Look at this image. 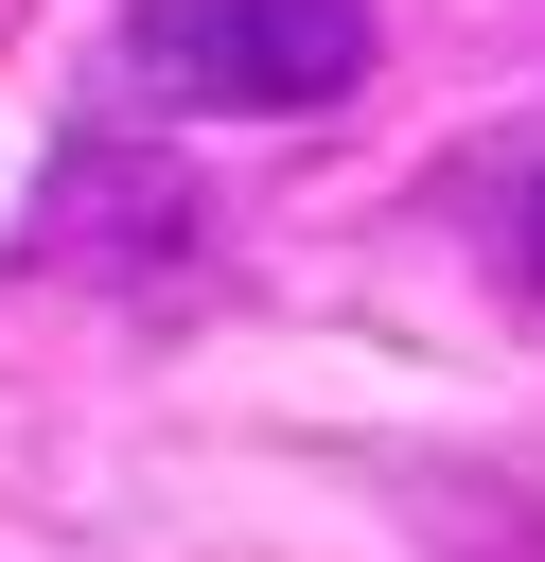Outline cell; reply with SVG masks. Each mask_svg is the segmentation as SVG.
Here are the masks:
<instances>
[{
  "label": "cell",
  "instance_id": "cell-1",
  "mask_svg": "<svg viewBox=\"0 0 545 562\" xmlns=\"http://www.w3.org/2000/svg\"><path fill=\"white\" fill-rule=\"evenodd\" d=\"M387 53L369 0H123V88L176 123H316Z\"/></svg>",
  "mask_w": 545,
  "mask_h": 562
},
{
  "label": "cell",
  "instance_id": "cell-2",
  "mask_svg": "<svg viewBox=\"0 0 545 562\" xmlns=\"http://www.w3.org/2000/svg\"><path fill=\"white\" fill-rule=\"evenodd\" d=\"M510 281H527V299H545V193H527V211H510Z\"/></svg>",
  "mask_w": 545,
  "mask_h": 562
}]
</instances>
